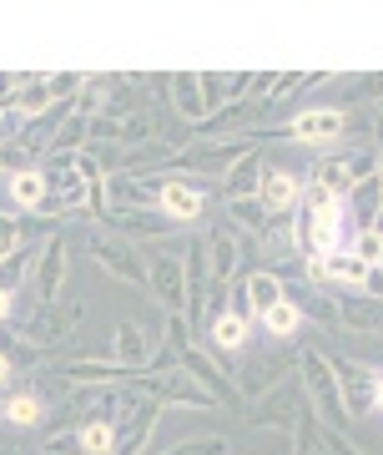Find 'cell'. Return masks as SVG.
<instances>
[{"instance_id": "1", "label": "cell", "mask_w": 383, "mask_h": 455, "mask_svg": "<svg viewBox=\"0 0 383 455\" xmlns=\"http://www.w3.org/2000/svg\"><path fill=\"white\" fill-rule=\"evenodd\" d=\"M76 324H81V304L71 299V304H35V314H26L16 324V334H11V349H26V355H56L71 334H76Z\"/></svg>"}, {"instance_id": "2", "label": "cell", "mask_w": 383, "mask_h": 455, "mask_svg": "<svg viewBox=\"0 0 383 455\" xmlns=\"http://www.w3.org/2000/svg\"><path fill=\"white\" fill-rule=\"evenodd\" d=\"M142 259H146L152 299H157L167 314H182V319H187V248H176L172 238H157V243L142 248Z\"/></svg>"}, {"instance_id": "3", "label": "cell", "mask_w": 383, "mask_h": 455, "mask_svg": "<svg viewBox=\"0 0 383 455\" xmlns=\"http://www.w3.org/2000/svg\"><path fill=\"white\" fill-rule=\"evenodd\" d=\"M86 248H91V259L101 274H112L116 283H127V289L146 293L152 299V283H146V259L142 248L131 243V238H121V233H106V228H91L86 233Z\"/></svg>"}, {"instance_id": "4", "label": "cell", "mask_w": 383, "mask_h": 455, "mask_svg": "<svg viewBox=\"0 0 383 455\" xmlns=\"http://www.w3.org/2000/svg\"><path fill=\"white\" fill-rule=\"evenodd\" d=\"M298 374H303L308 405L318 410V425H328V430H348V410H343L338 379H333V370H328V355L303 349V355H298Z\"/></svg>"}, {"instance_id": "5", "label": "cell", "mask_w": 383, "mask_h": 455, "mask_svg": "<svg viewBox=\"0 0 383 455\" xmlns=\"http://www.w3.org/2000/svg\"><path fill=\"white\" fill-rule=\"evenodd\" d=\"M157 420H161V405L146 400L137 385L116 395V451L112 455H142L157 435Z\"/></svg>"}, {"instance_id": "6", "label": "cell", "mask_w": 383, "mask_h": 455, "mask_svg": "<svg viewBox=\"0 0 383 455\" xmlns=\"http://www.w3.org/2000/svg\"><path fill=\"white\" fill-rule=\"evenodd\" d=\"M308 405L303 385H272L268 395L247 400V425L253 430H277V435L293 440V425H298V410Z\"/></svg>"}, {"instance_id": "7", "label": "cell", "mask_w": 383, "mask_h": 455, "mask_svg": "<svg viewBox=\"0 0 383 455\" xmlns=\"http://www.w3.org/2000/svg\"><path fill=\"white\" fill-rule=\"evenodd\" d=\"M137 390L146 395V400H157L161 410H223L217 400H212L197 379H192L187 370H167V374H146Z\"/></svg>"}, {"instance_id": "8", "label": "cell", "mask_w": 383, "mask_h": 455, "mask_svg": "<svg viewBox=\"0 0 383 455\" xmlns=\"http://www.w3.org/2000/svg\"><path fill=\"white\" fill-rule=\"evenodd\" d=\"M293 370H298V355H293V349H277V355H272V344H268V349H257V355L242 349V370H238L242 400L268 395L272 385H283V374H293Z\"/></svg>"}, {"instance_id": "9", "label": "cell", "mask_w": 383, "mask_h": 455, "mask_svg": "<svg viewBox=\"0 0 383 455\" xmlns=\"http://www.w3.org/2000/svg\"><path fill=\"white\" fill-rule=\"evenodd\" d=\"M66 278H71V233H51L41 243V263L31 274V289H35V304H56L66 293Z\"/></svg>"}, {"instance_id": "10", "label": "cell", "mask_w": 383, "mask_h": 455, "mask_svg": "<svg viewBox=\"0 0 383 455\" xmlns=\"http://www.w3.org/2000/svg\"><path fill=\"white\" fill-rule=\"evenodd\" d=\"M383 167V157L379 152H348V157H323L318 167H313V182H323L333 197H348V193H358L373 172Z\"/></svg>"}, {"instance_id": "11", "label": "cell", "mask_w": 383, "mask_h": 455, "mask_svg": "<svg viewBox=\"0 0 383 455\" xmlns=\"http://www.w3.org/2000/svg\"><path fill=\"white\" fill-rule=\"evenodd\" d=\"M328 370H333V379H338L343 410H348V415H368V410H373L379 364H363V359H348V355H328Z\"/></svg>"}, {"instance_id": "12", "label": "cell", "mask_w": 383, "mask_h": 455, "mask_svg": "<svg viewBox=\"0 0 383 455\" xmlns=\"http://www.w3.org/2000/svg\"><path fill=\"white\" fill-rule=\"evenodd\" d=\"M343 132H348V112H343V107H313V112L293 116V122L283 127V137H293V142L323 152V147H333Z\"/></svg>"}, {"instance_id": "13", "label": "cell", "mask_w": 383, "mask_h": 455, "mask_svg": "<svg viewBox=\"0 0 383 455\" xmlns=\"http://www.w3.org/2000/svg\"><path fill=\"white\" fill-rule=\"evenodd\" d=\"M262 116V92H247V97L227 101L223 112H212L202 127L192 132L197 142H223V137H242V132H253V122Z\"/></svg>"}, {"instance_id": "14", "label": "cell", "mask_w": 383, "mask_h": 455, "mask_svg": "<svg viewBox=\"0 0 383 455\" xmlns=\"http://www.w3.org/2000/svg\"><path fill=\"white\" fill-rule=\"evenodd\" d=\"M253 137H223V142H197L182 152V163L192 167V172H212V178H223V172H232V167L253 152Z\"/></svg>"}, {"instance_id": "15", "label": "cell", "mask_w": 383, "mask_h": 455, "mask_svg": "<svg viewBox=\"0 0 383 455\" xmlns=\"http://www.w3.org/2000/svg\"><path fill=\"white\" fill-rule=\"evenodd\" d=\"M202 248H207V268H212V283H227V278L242 268V259H247V248H242V228H232L223 218V223L207 228V238H202Z\"/></svg>"}, {"instance_id": "16", "label": "cell", "mask_w": 383, "mask_h": 455, "mask_svg": "<svg viewBox=\"0 0 383 455\" xmlns=\"http://www.w3.org/2000/svg\"><path fill=\"white\" fill-rule=\"evenodd\" d=\"M157 212L167 223H197V218H207V188L182 182V178H161Z\"/></svg>"}, {"instance_id": "17", "label": "cell", "mask_w": 383, "mask_h": 455, "mask_svg": "<svg viewBox=\"0 0 383 455\" xmlns=\"http://www.w3.org/2000/svg\"><path fill=\"white\" fill-rule=\"evenodd\" d=\"M182 370L202 385V390L217 400V405H242V390H238V379H227L223 370H217V359L202 349V344H187V355H182Z\"/></svg>"}, {"instance_id": "18", "label": "cell", "mask_w": 383, "mask_h": 455, "mask_svg": "<svg viewBox=\"0 0 383 455\" xmlns=\"http://www.w3.org/2000/svg\"><path fill=\"white\" fill-rule=\"evenodd\" d=\"M333 314H338V329H353V334H368L379 339L383 334V304L368 299V293H333Z\"/></svg>"}, {"instance_id": "19", "label": "cell", "mask_w": 383, "mask_h": 455, "mask_svg": "<svg viewBox=\"0 0 383 455\" xmlns=\"http://www.w3.org/2000/svg\"><path fill=\"white\" fill-rule=\"evenodd\" d=\"M101 228L106 233H121V238H146V243H157V238H172V228L176 223H167L161 212H137V208H112L106 218H101Z\"/></svg>"}, {"instance_id": "20", "label": "cell", "mask_w": 383, "mask_h": 455, "mask_svg": "<svg viewBox=\"0 0 383 455\" xmlns=\"http://www.w3.org/2000/svg\"><path fill=\"white\" fill-rule=\"evenodd\" d=\"M298 197H303V182L293 178L287 167H272L268 163V172H262V193H257V203L272 212V218H287V212L298 208Z\"/></svg>"}, {"instance_id": "21", "label": "cell", "mask_w": 383, "mask_h": 455, "mask_svg": "<svg viewBox=\"0 0 383 455\" xmlns=\"http://www.w3.org/2000/svg\"><path fill=\"white\" fill-rule=\"evenodd\" d=\"M262 172H268V157H262V147H253L247 157H242L223 182V197L227 203H242V197H257L262 193Z\"/></svg>"}, {"instance_id": "22", "label": "cell", "mask_w": 383, "mask_h": 455, "mask_svg": "<svg viewBox=\"0 0 383 455\" xmlns=\"http://www.w3.org/2000/svg\"><path fill=\"white\" fill-rule=\"evenodd\" d=\"M167 86H172V107L182 112V122L187 127H202L207 122V101H202L197 71H167Z\"/></svg>"}, {"instance_id": "23", "label": "cell", "mask_w": 383, "mask_h": 455, "mask_svg": "<svg viewBox=\"0 0 383 455\" xmlns=\"http://www.w3.org/2000/svg\"><path fill=\"white\" fill-rule=\"evenodd\" d=\"M247 339H253V319H247V314H238V309L212 314V349H217V355H242Z\"/></svg>"}, {"instance_id": "24", "label": "cell", "mask_w": 383, "mask_h": 455, "mask_svg": "<svg viewBox=\"0 0 383 455\" xmlns=\"http://www.w3.org/2000/svg\"><path fill=\"white\" fill-rule=\"evenodd\" d=\"M157 193H161V178L146 182L142 172H112V197L121 203V208L157 212Z\"/></svg>"}, {"instance_id": "25", "label": "cell", "mask_w": 383, "mask_h": 455, "mask_svg": "<svg viewBox=\"0 0 383 455\" xmlns=\"http://www.w3.org/2000/svg\"><path fill=\"white\" fill-rule=\"evenodd\" d=\"M112 359L127 364V370H146V364H152V339H146V329L131 324V319H121L116 334H112Z\"/></svg>"}, {"instance_id": "26", "label": "cell", "mask_w": 383, "mask_h": 455, "mask_svg": "<svg viewBox=\"0 0 383 455\" xmlns=\"http://www.w3.org/2000/svg\"><path fill=\"white\" fill-rule=\"evenodd\" d=\"M0 420L16 425V430H35V425L46 420V400H41V390H11L5 400H0Z\"/></svg>"}, {"instance_id": "27", "label": "cell", "mask_w": 383, "mask_h": 455, "mask_svg": "<svg viewBox=\"0 0 383 455\" xmlns=\"http://www.w3.org/2000/svg\"><path fill=\"white\" fill-rule=\"evenodd\" d=\"M46 197H51V188H46V167H41V163L11 172V203H16V208L41 212V208H46Z\"/></svg>"}, {"instance_id": "28", "label": "cell", "mask_w": 383, "mask_h": 455, "mask_svg": "<svg viewBox=\"0 0 383 455\" xmlns=\"http://www.w3.org/2000/svg\"><path fill=\"white\" fill-rule=\"evenodd\" d=\"M35 263H41V243H26V238H20V243L5 253V263H0V289L16 293L20 283H31Z\"/></svg>"}, {"instance_id": "29", "label": "cell", "mask_w": 383, "mask_h": 455, "mask_svg": "<svg viewBox=\"0 0 383 455\" xmlns=\"http://www.w3.org/2000/svg\"><path fill=\"white\" fill-rule=\"evenodd\" d=\"M277 299H287V293H283V278L272 274V268L247 274V283H242V304H247V314H257V319H262Z\"/></svg>"}, {"instance_id": "30", "label": "cell", "mask_w": 383, "mask_h": 455, "mask_svg": "<svg viewBox=\"0 0 383 455\" xmlns=\"http://www.w3.org/2000/svg\"><path fill=\"white\" fill-rule=\"evenodd\" d=\"M81 455H112L116 451V415H86L76 425Z\"/></svg>"}, {"instance_id": "31", "label": "cell", "mask_w": 383, "mask_h": 455, "mask_svg": "<svg viewBox=\"0 0 383 455\" xmlns=\"http://www.w3.org/2000/svg\"><path fill=\"white\" fill-rule=\"evenodd\" d=\"M227 223L242 228L247 238H257V243H268V233H272V212L257 203V197H242V203H227Z\"/></svg>"}, {"instance_id": "32", "label": "cell", "mask_w": 383, "mask_h": 455, "mask_svg": "<svg viewBox=\"0 0 383 455\" xmlns=\"http://www.w3.org/2000/svg\"><path fill=\"white\" fill-rule=\"evenodd\" d=\"M262 329H268L277 344H293V339H298V329H303V309H298V299H277V304L262 314Z\"/></svg>"}, {"instance_id": "33", "label": "cell", "mask_w": 383, "mask_h": 455, "mask_svg": "<svg viewBox=\"0 0 383 455\" xmlns=\"http://www.w3.org/2000/svg\"><path fill=\"white\" fill-rule=\"evenodd\" d=\"M51 107H61V101H56V92L46 86V76H31V82L16 92V116L20 122H35V116H46Z\"/></svg>"}, {"instance_id": "34", "label": "cell", "mask_w": 383, "mask_h": 455, "mask_svg": "<svg viewBox=\"0 0 383 455\" xmlns=\"http://www.w3.org/2000/svg\"><path fill=\"white\" fill-rule=\"evenodd\" d=\"M293 455H328V451H323V435H318V410H313V405L298 410V425H293Z\"/></svg>"}, {"instance_id": "35", "label": "cell", "mask_w": 383, "mask_h": 455, "mask_svg": "<svg viewBox=\"0 0 383 455\" xmlns=\"http://www.w3.org/2000/svg\"><path fill=\"white\" fill-rule=\"evenodd\" d=\"M298 309H303V319L308 314H313V319H318L323 329H328V334H338V314H333V293H308L303 304H298Z\"/></svg>"}, {"instance_id": "36", "label": "cell", "mask_w": 383, "mask_h": 455, "mask_svg": "<svg viewBox=\"0 0 383 455\" xmlns=\"http://www.w3.org/2000/svg\"><path fill=\"white\" fill-rule=\"evenodd\" d=\"M348 248L368 263V268H373V263H383V233H379V228H358Z\"/></svg>"}, {"instance_id": "37", "label": "cell", "mask_w": 383, "mask_h": 455, "mask_svg": "<svg viewBox=\"0 0 383 455\" xmlns=\"http://www.w3.org/2000/svg\"><path fill=\"white\" fill-rule=\"evenodd\" d=\"M318 435H323V451H328V455H368L348 430H328V425H318Z\"/></svg>"}, {"instance_id": "38", "label": "cell", "mask_w": 383, "mask_h": 455, "mask_svg": "<svg viewBox=\"0 0 383 455\" xmlns=\"http://www.w3.org/2000/svg\"><path fill=\"white\" fill-rule=\"evenodd\" d=\"M167 455H227V440H223V435H197V440H182V445H172Z\"/></svg>"}, {"instance_id": "39", "label": "cell", "mask_w": 383, "mask_h": 455, "mask_svg": "<svg viewBox=\"0 0 383 455\" xmlns=\"http://www.w3.org/2000/svg\"><path fill=\"white\" fill-rule=\"evenodd\" d=\"M0 455H41L26 445V430H16V425H0Z\"/></svg>"}, {"instance_id": "40", "label": "cell", "mask_w": 383, "mask_h": 455, "mask_svg": "<svg viewBox=\"0 0 383 455\" xmlns=\"http://www.w3.org/2000/svg\"><path fill=\"white\" fill-rule=\"evenodd\" d=\"M20 238H26V233H20V223H16V218H5V212H0V263H5V253H11V248H16Z\"/></svg>"}, {"instance_id": "41", "label": "cell", "mask_w": 383, "mask_h": 455, "mask_svg": "<svg viewBox=\"0 0 383 455\" xmlns=\"http://www.w3.org/2000/svg\"><path fill=\"white\" fill-rule=\"evenodd\" d=\"M358 97L383 101V71H368V76H358Z\"/></svg>"}, {"instance_id": "42", "label": "cell", "mask_w": 383, "mask_h": 455, "mask_svg": "<svg viewBox=\"0 0 383 455\" xmlns=\"http://www.w3.org/2000/svg\"><path fill=\"white\" fill-rule=\"evenodd\" d=\"M11 374H16V359H11V349H0V390L11 385Z\"/></svg>"}, {"instance_id": "43", "label": "cell", "mask_w": 383, "mask_h": 455, "mask_svg": "<svg viewBox=\"0 0 383 455\" xmlns=\"http://www.w3.org/2000/svg\"><path fill=\"white\" fill-rule=\"evenodd\" d=\"M11 309H16V293H11V289H0V324L11 319Z\"/></svg>"}, {"instance_id": "44", "label": "cell", "mask_w": 383, "mask_h": 455, "mask_svg": "<svg viewBox=\"0 0 383 455\" xmlns=\"http://www.w3.org/2000/svg\"><path fill=\"white\" fill-rule=\"evenodd\" d=\"M373 410L383 415V370H379V379H373Z\"/></svg>"}, {"instance_id": "45", "label": "cell", "mask_w": 383, "mask_h": 455, "mask_svg": "<svg viewBox=\"0 0 383 455\" xmlns=\"http://www.w3.org/2000/svg\"><path fill=\"white\" fill-rule=\"evenodd\" d=\"M373 228H379V233H383V203H379V218H373Z\"/></svg>"}, {"instance_id": "46", "label": "cell", "mask_w": 383, "mask_h": 455, "mask_svg": "<svg viewBox=\"0 0 383 455\" xmlns=\"http://www.w3.org/2000/svg\"><path fill=\"white\" fill-rule=\"evenodd\" d=\"M373 116H383V101H379V107H373Z\"/></svg>"}, {"instance_id": "47", "label": "cell", "mask_w": 383, "mask_h": 455, "mask_svg": "<svg viewBox=\"0 0 383 455\" xmlns=\"http://www.w3.org/2000/svg\"><path fill=\"white\" fill-rule=\"evenodd\" d=\"M41 455H51V451H41Z\"/></svg>"}, {"instance_id": "48", "label": "cell", "mask_w": 383, "mask_h": 455, "mask_svg": "<svg viewBox=\"0 0 383 455\" xmlns=\"http://www.w3.org/2000/svg\"><path fill=\"white\" fill-rule=\"evenodd\" d=\"M379 268H383V263H379Z\"/></svg>"}, {"instance_id": "49", "label": "cell", "mask_w": 383, "mask_h": 455, "mask_svg": "<svg viewBox=\"0 0 383 455\" xmlns=\"http://www.w3.org/2000/svg\"><path fill=\"white\" fill-rule=\"evenodd\" d=\"M379 339H383V334H379Z\"/></svg>"}]
</instances>
